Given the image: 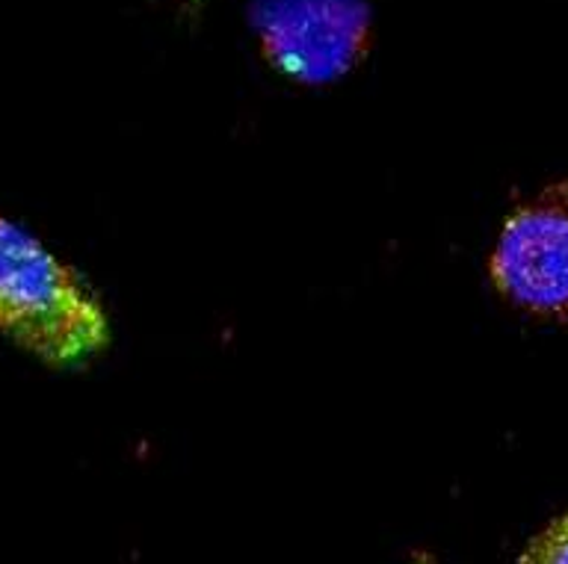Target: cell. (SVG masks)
Listing matches in <instances>:
<instances>
[{"instance_id":"cell-4","label":"cell","mask_w":568,"mask_h":564,"mask_svg":"<svg viewBox=\"0 0 568 564\" xmlns=\"http://www.w3.org/2000/svg\"><path fill=\"white\" fill-rule=\"evenodd\" d=\"M518 564H568V512L550 517L524 544Z\"/></svg>"},{"instance_id":"cell-2","label":"cell","mask_w":568,"mask_h":564,"mask_svg":"<svg viewBox=\"0 0 568 564\" xmlns=\"http://www.w3.org/2000/svg\"><path fill=\"white\" fill-rule=\"evenodd\" d=\"M248 24L266 65L300 86L344 80L373 48L367 0H252Z\"/></svg>"},{"instance_id":"cell-3","label":"cell","mask_w":568,"mask_h":564,"mask_svg":"<svg viewBox=\"0 0 568 564\" xmlns=\"http://www.w3.org/2000/svg\"><path fill=\"white\" fill-rule=\"evenodd\" d=\"M488 281L518 314L568 319V177L509 207L486 260Z\"/></svg>"},{"instance_id":"cell-1","label":"cell","mask_w":568,"mask_h":564,"mask_svg":"<svg viewBox=\"0 0 568 564\" xmlns=\"http://www.w3.org/2000/svg\"><path fill=\"white\" fill-rule=\"evenodd\" d=\"M0 337L53 370L104 355L113 326L92 284L0 213Z\"/></svg>"},{"instance_id":"cell-5","label":"cell","mask_w":568,"mask_h":564,"mask_svg":"<svg viewBox=\"0 0 568 564\" xmlns=\"http://www.w3.org/2000/svg\"><path fill=\"white\" fill-rule=\"evenodd\" d=\"M408 564H442V562L429 556V553H417V556H412V562Z\"/></svg>"}]
</instances>
